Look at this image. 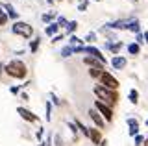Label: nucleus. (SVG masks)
Returning a JSON list of instances; mask_svg holds the SVG:
<instances>
[{
	"label": "nucleus",
	"instance_id": "f257e3e1",
	"mask_svg": "<svg viewBox=\"0 0 148 146\" xmlns=\"http://www.w3.org/2000/svg\"><path fill=\"white\" fill-rule=\"evenodd\" d=\"M4 70H6L8 76L17 78V80L26 78V74H28V68L24 65V61H21V59H13V61H9L8 65H4Z\"/></svg>",
	"mask_w": 148,
	"mask_h": 146
},
{
	"label": "nucleus",
	"instance_id": "f03ea898",
	"mask_svg": "<svg viewBox=\"0 0 148 146\" xmlns=\"http://www.w3.org/2000/svg\"><path fill=\"white\" fill-rule=\"evenodd\" d=\"M95 94L98 96V102L102 104H106V106H115L117 104V100H119V94H117V91H109V89H106V87H102V85H96L95 89Z\"/></svg>",
	"mask_w": 148,
	"mask_h": 146
},
{
	"label": "nucleus",
	"instance_id": "7ed1b4c3",
	"mask_svg": "<svg viewBox=\"0 0 148 146\" xmlns=\"http://www.w3.org/2000/svg\"><path fill=\"white\" fill-rule=\"evenodd\" d=\"M100 85L109 91H117L119 89V80L113 78V74H109V72H102L100 74Z\"/></svg>",
	"mask_w": 148,
	"mask_h": 146
},
{
	"label": "nucleus",
	"instance_id": "20e7f679",
	"mask_svg": "<svg viewBox=\"0 0 148 146\" xmlns=\"http://www.w3.org/2000/svg\"><path fill=\"white\" fill-rule=\"evenodd\" d=\"M11 30H13V33L22 35V37H32V33H34V28L28 22H15L11 26Z\"/></svg>",
	"mask_w": 148,
	"mask_h": 146
},
{
	"label": "nucleus",
	"instance_id": "39448f33",
	"mask_svg": "<svg viewBox=\"0 0 148 146\" xmlns=\"http://www.w3.org/2000/svg\"><path fill=\"white\" fill-rule=\"evenodd\" d=\"M95 109L98 111V115H104V118H106L108 122L113 120V109H111L109 106H106V104H102V102H98V100H96Z\"/></svg>",
	"mask_w": 148,
	"mask_h": 146
},
{
	"label": "nucleus",
	"instance_id": "423d86ee",
	"mask_svg": "<svg viewBox=\"0 0 148 146\" xmlns=\"http://www.w3.org/2000/svg\"><path fill=\"white\" fill-rule=\"evenodd\" d=\"M82 54H91V57H95V59H98V61H102L106 65V59L104 56H102V52L96 46H83L82 48Z\"/></svg>",
	"mask_w": 148,
	"mask_h": 146
},
{
	"label": "nucleus",
	"instance_id": "0eeeda50",
	"mask_svg": "<svg viewBox=\"0 0 148 146\" xmlns=\"http://www.w3.org/2000/svg\"><path fill=\"white\" fill-rule=\"evenodd\" d=\"M17 113H18V115H21L22 118H24V120H28V122H37V120H39V117L34 115L32 111H28V109H24V107H18V109H17Z\"/></svg>",
	"mask_w": 148,
	"mask_h": 146
},
{
	"label": "nucleus",
	"instance_id": "6e6552de",
	"mask_svg": "<svg viewBox=\"0 0 148 146\" xmlns=\"http://www.w3.org/2000/svg\"><path fill=\"white\" fill-rule=\"evenodd\" d=\"M111 67L117 68V70L124 68V67H126V57H124V56H113V59H111Z\"/></svg>",
	"mask_w": 148,
	"mask_h": 146
},
{
	"label": "nucleus",
	"instance_id": "1a4fd4ad",
	"mask_svg": "<svg viewBox=\"0 0 148 146\" xmlns=\"http://www.w3.org/2000/svg\"><path fill=\"white\" fill-rule=\"evenodd\" d=\"M83 63L85 65H89L91 68H100V70H104V63L102 61H98V59H95V57H83Z\"/></svg>",
	"mask_w": 148,
	"mask_h": 146
},
{
	"label": "nucleus",
	"instance_id": "9d476101",
	"mask_svg": "<svg viewBox=\"0 0 148 146\" xmlns=\"http://www.w3.org/2000/svg\"><path fill=\"white\" fill-rule=\"evenodd\" d=\"M87 130H89V137H91V141L95 144H104V141H102V135H100V131L96 130V128H87Z\"/></svg>",
	"mask_w": 148,
	"mask_h": 146
},
{
	"label": "nucleus",
	"instance_id": "9b49d317",
	"mask_svg": "<svg viewBox=\"0 0 148 146\" xmlns=\"http://www.w3.org/2000/svg\"><path fill=\"white\" fill-rule=\"evenodd\" d=\"M89 117L92 118V122H95V124L98 126L100 130L104 128V120H102V117L98 115V111H96V109H91V111H89Z\"/></svg>",
	"mask_w": 148,
	"mask_h": 146
},
{
	"label": "nucleus",
	"instance_id": "f8f14e48",
	"mask_svg": "<svg viewBox=\"0 0 148 146\" xmlns=\"http://www.w3.org/2000/svg\"><path fill=\"white\" fill-rule=\"evenodd\" d=\"M130 24V20H115V22H109L108 28H117V30H126Z\"/></svg>",
	"mask_w": 148,
	"mask_h": 146
},
{
	"label": "nucleus",
	"instance_id": "ddd939ff",
	"mask_svg": "<svg viewBox=\"0 0 148 146\" xmlns=\"http://www.w3.org/2000/svg\"><path fill=\"white\" fill-rule=\"evenodd\" d=\"M128 126H130V135L135 137L139 133V122L135 120V118H128Z\"/></svg>",
	"mask_w": 148,
	"mask_h": 146
},
{
	"label": "nucleus",
	"instance_id": "4468645a",
	"mask_svg": "<svg viewBox=\"0 0 148 146\" xmlns=\"http://www.w3.org/2000/svg\"><path fill=\"white\" fill-rule=\"evenodd\" d=\"M58 30H59V26L58 24H56V22H52V24H48V26H46V35H50V37H54V35L56 33H58Z\"/></svg>",
	"mask_w": 148,
	"mask_h": 146
},
{
	"label": "nucleus",
	"instance_id": "2eb2a0df",
	"mask_svg": "<svg viewBox=\"0 0 148 146\" xmlns=\"http://www.w3.org/2000/svg\"><path fill=\"white\" fill-rule=\"evenodd\" d=\"M128 30H132V31H135V33H139L141 31V24H139V20H130V24H128Z\"/></svg>",
	"mask_w": 148,
	"mask_h": 146
},
{
	"label": "nucleus",
	"instance_id": "dca6fc26",
	"mask_svg": "<svg viewBox=\"0 0 148 146\" xmlns=\"http://www.w3.org/2000/svg\"><path fill=\"white\" fill-rule=\"evenodd\" d=\"M139 50H141V48H139V44H137V43L128 44V52L132 54V56H137V54H139Z\"/></svg>",
	"mask_w": 148,
	"mask_h": 146
},
{
	"label": "nucleus",
	"instance_id": "f3484780",
	"mask_svg": "<svg viewBox=\"0 0 148 146\" xmlns=\"http://www.w3.org/2000/svg\"><path fill=\"white\" fill-rule=\"evenodd\" d=\"M106 46H108V48L111 50V52H115V54H117L119 50L122 48V43H115V44H113V43H108V44H106Z\"/></svg>",
	"mask_w": 148,
	"mask_h": 146
},
{
	"label": "nucleus",
	"instance_id": "a211bd4d",
	"mask_svg": "<svg viewBox=\"0 0 148 146\" xmlns=\"http://www.w3.org/2000/svg\"><path fill=\"white\" fill-rule=\"evenodd\" d=\"M69 43H71V46H74V48H78V46H83V44H82V39L74 37V35H71V39H69Z\"/></svg>",
	"mask_w": 148,
	"mask_h": 146
},
{
	"label": "nucleus",
	"instance_id": "6ab92c4d",
	"mask_svg": "<svg viewBox=\"0 0 148 146\" xmlns=\"http://www.w3.org/2000/svg\"><path fill=\"white\" fill-rule=\"evenodd\" d=\"M6 15H8V17H11V19H17V17H18V15H17V11L13 10L9 4H6Z\"/></svg>",
	"mask_w": 148,
	"mask_h": 146
},
{
	"label": "nucleus",
	"instance_id": "aec40b11",
	"mask_svg": "<svg viewBox=\"0 0 148 146\" xmlns=\"http://www.w3.org/2000/svg\"><path fill=\"white\" fill-rule=\"evenodd\" d=\"M139 93H137V91L135 89H132V91H130V102H132V104H137L139 102Z\"/></svg>",
	"mask_w": 148,
	"mask_h": 146
},
{
	"label": "nucleus",
	"instance_id": "412c9836",
	"mask_svg": "<svg viewBox=\"0 0 148 146\" xmlns=\"http://www.w3.org/2000/svg\"><path fill=\"white\" fill-rule=\"evenodd\" d=\"M76 28H78V22H76V20H71V22H67V31H69V33L76 31Z\"/></svg>",
	"mask_w": 148,
	"mask_h": 146
},
{
	"label": "nucleus",
	"instance_id": "4be33fe9",
	"mask_svg": "<svg viewBox=\"0 0 148 146\" xmlns=\"http://www.w3.org/2000/svg\"><path fill=\"white\" fill-rule=\"evenodd\" d=\"M6 22H8V15H6V11L0 8V26H6Z\"/></svg>",
	"mask_w": 148,
	"mask_h": 146
},
{
	"label": "nucleus",
	"instance_id": "5701e85b",
	"mask_svg": "<svg viewBox=\"0 0 148 146\" xmlns=\"http://www.w3.org/2000/svg\"><path fill=\"white\" fill-rule=\"evenodd\" d=\"M104 70H100V68H89V74L92 76V78H100V74Z\"/></svg>",
	"mask_w": 148,
	"mask_h": 146
},
{
	"label": "nucleus",
	"instance_id": "b1692460",
	"mask_svg": "<svg viewBox=\"0 0 148 146\" xmlns=\"http://www.w3.org/2000/svg\"><path fill=\"white\" fill-rule=\"evenodd\" d=\"M52 118V104H46V120H50Z\"/></svg>",
	"mask_w": 148,
	"mask_h": 146
},
{
	"label": "nucleus",
	"instance_id": "393cba45",
	"mask_svg": "<svg viewBox=\"0 0 148 146\" xmlns=\"http://www.w3.org/2000/svg\"><path fill=\"white\" fill-rule=\"evenodd\" d=\"M39 41H41V39H35V41H32V44H30L32 52H37V48H39Z\"/></svg>",
	"mask_w": 148,
	"mask_h": 146
},
{
	"label": "nucleus",
	"instance_id": "a878e982",
	"mask_svg": "<svg viewBox=\"0 0 148 146\" xmlns=\"http://www.w3.org/2000/svg\"><path fill=\"white\" fill-rule=\"evenodd\" d=\"M143 143H145V137H143V135H135V144L143 146Z\"/></svg>",
	"mask_w": 148,
	"mask_h": 146
},
{
	"label": "nucleus",
	"instance_id": "bb28decb",
	"mask_svg": "<svg viewBox=\"0 0 148 146\" xmlns=\"http://www.w3.org/2000/svg\"><path fill=\"white\" fill-rule=\"evenodd\" d=\"M56 24H58L59 28H61V26H67V19H65V17H59V19H58V22H56Z\"/></svg>",
	"mask_w": 148,
	"mask_h": 146
},
{
	"label": "nucleus",
	"instance_id": "cd10ccee",
	"mask_svg": "<svg viewBox=\"0 0 148 146\" xmlns=\"http://www.w3.org/2000/svg\"><path fill=\"white\" fill-rule=\"evenodd\" d=\"M78 10H80V11H85V10H87V2H85V0L78 4Z\"/></svg>",
	"mask_w": 148,
	"mask_h": 146
},
{
	"label": "nucleus",
	"instance_id": "c85d7f7f",
	"mask_svg": "<svg viewBox=\"0 0 148 146\" xmlns=\"http://www.w3.org/2000/svg\"><path fill=\"white\" fill-rule=\"evenodd\" d=\"M54 19V13H46V15H43V20L45 22H48V20H52Z\"/></svg>",
	"mask_w": 148,
	"mask_h": 146
},
{
	"label": "nucleus",
	"instance_id": "c756f323",
	"mask_svg": "<svg viewBox=\"0 0 148 146\" xmlns=\"http://www.w3.org/2000/svg\"><path fill=\"white\" fill-rule=\"evenodd\" d=\"M95 39H96V35H95V33H89V35H87V41H89V43H92Z\"/></svg>",
	"mask_w": 148,
	"mask_h": 146
},
{
	"label": "nucleus",
	"instance_id": "7c9ffc66",
	"mask_svg": "<svg viewBox=\"0 0 148 146\" xmlns=\"http://www.w3.org/2000/svg\"><path fill=\"white\" fill-rule=\"evenodd\" d=\"M143 41H145V37H143L141 33H137V43H143Z\"/></svg>",
	"mask_w": 148,
	"mask_h": 146
},
{
	"label": "nucleus",
	"instance_id": "2f4dec72",
	"mask_svg": "<svg viewBox=\"0 0 148 146\" xmlns=\"http://www.w3.org/2000/svg\"><path fill=\"white\" fill-rule=\"evenodd\" d=\"M43 137V128H39V131H37V139H41Z\"/></svg>",
	"mask_w": 148,
	"mask_h": 146
},
{
	"label": "nucleus",
	"instance_id": "473e14b6",
	"mask_svg": "<svg viewBox=\"0 0 148 146\" xmlns=\"http://www.w3.org/2000/svg\"><path fill=\"white\" fill-rule=\"evenodd\" d=\"M143 37H145V41H146V43H148V31H146L145 35H143Z\"/></svg>",
	"mask_w": 148,
	"mask_h": 146
},
{
	"label": "nucleus",
	"instance_id": "72a5a7b5",
	"mask_svg": "<svg viewBox=\"0 0 148 146\" xmlns=\"http://www.w3.org/2000/svg\"><path fill=\"white\" fill-rule=\"evenodd\" d=\"M145 146H148V139H146V141H145Z\"/></svg>",
	"mask_w": 148,
	"mask_h": 146
},
{
	"label": "nucleus",
	"instance_id": "f704fd0d",
	"mask_svg": "<svg viewBox=\"0 0 148 146\" xmlns=\"http://www.w3.org/2000/svg\"><path fill=\"white\" fill-rule=\"evenodd\" d=\"M2 68H4V67H2V65H0V72H2Z\"/></svg>",
	"mask_w": 148,
	"mask_h": 146
},
{
	"label": "nucleus",
	"instance_id": "c9c22d12",
	"mask_svg": "<svg viewBox=\"0 0 148 146\" xmlns=\"http://www.w3.org/2000/svg\"><path fill=\"white\" fill-rule=\"evenodd\" d=\"M133 2H137V0H133Z\"/></svg>",
	"mask_w": 148,
	"mask_h": 146
},
{
	"label": "nucleus",
	"instance_id": "e433bc0d",
	"mask_svg": "<svg viewBox=\"0 0 148 146\" xmlns=\"http://www.w3.org/2000/svg\"><path fill=\"white\" fill-rule=\"evenodd\" d=\"M146 124H148V120H146Z\"/></svg>",
	"mask_w": 148,
	"mask_h": 146
},
{
	"label": "nucleus",
	"instance_id": "4c0bfd02",
	"mask_svg": "<svg viewBox=\"0 0 148 146\" xmlns=\"http://www.w3.org/2000/svg\"><path fill=\"white\" fill-rule=\"evenodd\" d=\"M98 2H100V0H98Z\"/></svg>",
	"mask_w": 148,
	"mask_h": 146
}]
</instances>
